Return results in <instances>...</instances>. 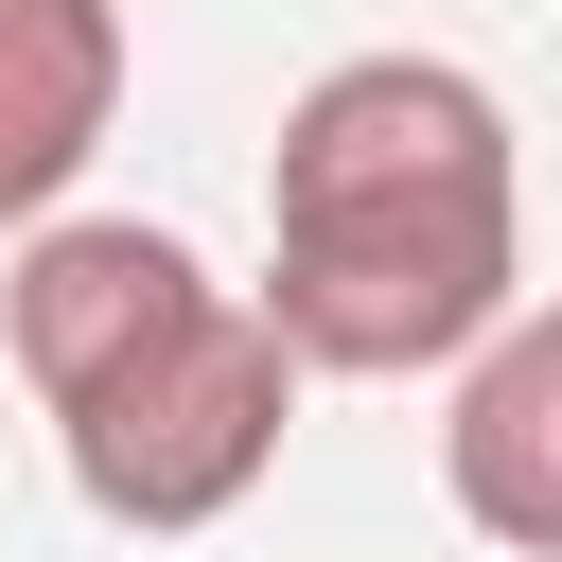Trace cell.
Returning a JSON list of instances; mask_svg holds the SVG:
<instances>
[{
	"mask_svg": "<svg viewBox=\"0 0 562 562\" xmlns=\"http://www.w3.org/2000/svg\"><path fill=\"white\" fill-rule=\"evenodd\" d=\"M527 299V140L457 53H334L263 158V316L316 386L457 369Z\"/></svg>",
	"mask_w": 562,
	"mask_h": 562,
	"instance_id": "6da1fadb",
	"label": "cell"
},
{
	"mask_svg": "<svg viewBox=\"0 0 562 562\" xmlns=\"http://www.w3.org/2000/svg\"><path fill=\"white\" fill-rule=\"evenodd\" d=\"M123 123V0H0V246L70 211Z\"/></svg>",
	"mask_w": 562,
	"mask_h": 562,
	"instance_id": "277c9868",
	"label": "cell"
},
{
	"mask_svg": "<svg viewBox=\"0 0 562 562\" xmlns=\"http://www.w3.org/2000/svg\"><path fill=\"white\" fill-rule=\"evenodd\" d=\"M299 386H316V369L281 351L263 281H193L140 351H105L88 386H53V457H70V492H88L105 527L193 544V527H228V509L281 474Z\"/></svg>",
	"mask_w": 562,
	"mask_h": 562,
	"instance_id": "7a4b0ae2",
	"label": "cell"
},
{
	"mask_svg": "<svg viewBox=\"0 0 562 562\" xmlns=\"http://www.w3.org/2000/svg\"><path fill=\"white\" fill-rule=\"evenodd\" d=\"M439 492H457V527H474V544L562 562V299H509V316L457 351Z\"/></svg>",
	"mask_w": 562,
	"mask_h": 562,
	"instance_id": "3957f363",
	"label": "cell"
}]
</instances>
